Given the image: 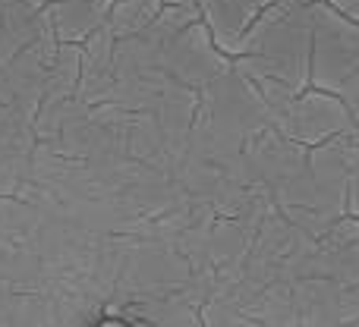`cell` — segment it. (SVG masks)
Returning a JSON list of instances; mask_svg holds the SVG:
<instances>
[{"mask_svg": "<svg viewBox=\"0 0 359 327\" xmlns=\"http://www.w3.org/2000/svg\"><path fill=\"white\" fill-rule=\"evenodd\" d=\"M164 67L180 82H186V85H205V82H211L215 76H221L230 67V57L215 48L208 29L196 19L186 29H180L174 35V41L168 44Z\"/></svg>", "mask_w": 359, "mask_h": 327, "instance_id": "5b68a950", "label": "cell"}, {"mask_svg": "<svg viewBox=\"0 0 359 327\" xmlns=\"http://www.w3.org/2000/svg\"><path fill=\"white\" fill-rule=\"evenodd\" d=\"M309 85L337 95L359 67V22L341 16L322 0L309 6Z\"/></svg>", "mask_w": 359, "mask_h": 327, "instance_id": "7a4b0ae2", "label": "cell"}, {"mask_svg": "<svg viewBox=\"0 0 359 327\" xmlns=\"http://www.w3.org/2000/svg\"><path fill=\"white\" fill-rule=\"evenodd\" d=\"M290 4H299V6H312V4H322V0H290Z\"/></svg>", "mask_w": 359, "mask_h": 327, "instance_id": "8fae6325", "label": "cell"}, {"mask_svg": "<svg viewBox=\"0 0 359 327\" xmlns=\"http://www.w3.org/2000/svg\"><path fill=\"white\" fill-rule=\"evenodd\" d=\"M309 6L271 0L249 25L240 50L230 60V67L246 76L265 101L271 123L303 88H309Z\"/></svg>", "mask_w": 359, "mask_h": 327, "instance_id": "6da1fadb", "label": "cell"}, {"mask_svg": "<svg viewBox=\"0 0 359 327\" xmlns=\"http://www.w3.org/2000/svg\"><path fill=\"white\" fill-rule=\"evenodd\" d=\"M114 0H54L50 4V25L54 35L67 44H82L88 35L104 29Z\"/></svg>", "mask_w": 359, "mask_h": 327, "instance_id": "52a82bcc", "label": "cell"}, {"mask_svg": "<svg viewBox=\"0 0 359 327\" xmlns=\"http://www.w3.org/2000/svg\"><path fill=\"white\" fill-rule=\"evenodd\" d=\"M161 6H164V0H114L104 25L117 41H123V38H133L149 29L158 19Z\"/></svg>", "mask_w": 359, "mask_h": 327, "instance_id": "ba28073f", "label": "cell"}, {"mask_svg": "<svg viewBox=\"0 0 359 327\" xmlns=\"http://www.w3.org/2000/svg\"><path fill=\"white\" fill-rule=\"evenodd\" d=\"M325 4L331 6V10H337L341 16L353 19V22H359V0H325Z\"/></svg>", "mask_w": 359, "mask_h": 327, "instance_id": "30bf717a", "label": "cell"}, {"mask_svg": "<svg viewBox=\"0 0 359 327\" xmlns=\"http://www.w3.org/2000/svg\"><path fill=\"white\" fill-rule=\"evenodd\" d=\"M344 208L353 211V217L359 221V139L347 142V202Z\"/></svg>", "mask_w": 359, "mask_h": 327, "instance_id": "9c48e42d", "label": "cell"}, {"mask_svg": "<svg viewBox=\"0 0 359 327\" xmlns=\"http://www.w3.org/2000/svg\"><path fill=\"white\" fill-rule=\"evenodd\" d=\"M164 4H192V0H164Z\"/></svg>", "mask_w": 359, "mask_h": 327, "instance_id": "7c38bea8", "label": "cell"}, {"mask_svg": "<svg viewBox=\"0 0 359 327\" xmlns=\"http://www.w3.org/2000/svg\"><path fill=\"white\" fill-rule=\"evenodd\" d=\"M274 130L284 139L303 145V148H316L322 142L341 136H353V117L350 107L337 98L334 92H322V88H303L284 111L274 117Z\"/></svg>", "mask_w": 359, "mask_h": 327, "instance_id": "277c9868", "label": "cell"}, {"mask_svg": "<svg viewBox=\"0 0 359 327\" xmlns=\"http://www.w3.org/2000/svg\"><path fill=\"white\" fill-rule=\"evenodd\" d=\"M205 120L217 136H259L271 126L265 101L252 88V82L233 67L205 82Z\"/></svg>", "mask_w": 359, "mask_h": 327, "instance_id": "3957f363", "label": "cell"}, {"mask_svg": "<svg viewBox=\"0 0 359 327\" xmlns=\"http://www.w3.org/2000/svg\"><path fill=\"white\" fill-rule=\"evenodd\" d=\"M271 0H196L198 6V22L208 29L211 41L221 54L230 60L236 57L243 38H246L249 25L259 19V13Z\"/></svg>", "mask_w": 359, "mask_h": 327, "instance_id": "8992f818", "label": "cell"}]
</instances>
